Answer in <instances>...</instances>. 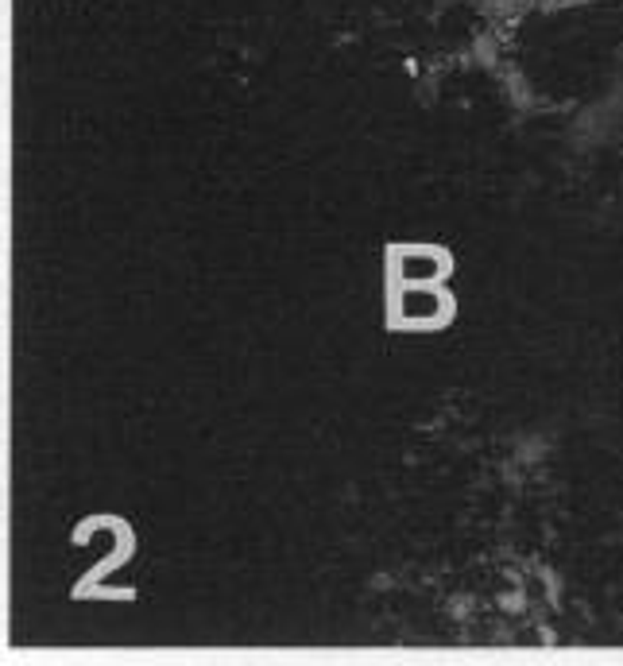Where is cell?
<instances>
[{"label":"cell","instance_id":"6da1fadb","mask_svg":"<svg viewBox=\"0 0 623 666\" xmlns=\"http://www.w3.org/2000/svg\"><path fill=\"white\" fill-rule=\"evenodd\" d=\"M399 271H403V279H411V283L438 279V275L445 271V256H442V252H433V249H411L407 256H403Z\"/></svg>","mask_w":623,"mask_h":666},{"label":"cell","instance_id":"7a4b0ae2","mask_svg":"<svg viewBox=\"0 0 623 666\" xmlns=\"http://www.w3.org/2000/svg\"><path fill=\"white\" fill-rule=\"evenodd\" d=\"M442 295L433 291H407L403 295V314H407V322H433V318L442 314Z\"/></svg>","mask_w":623,"mask_h":666}]
</instances>
